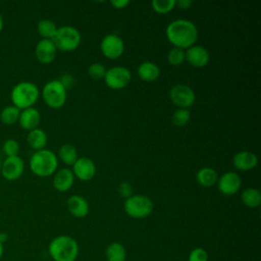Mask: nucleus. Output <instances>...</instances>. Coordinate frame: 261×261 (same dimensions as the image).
<instances>
[{
  "instance_id": "nucleus-24",
  "label": "nucleus",
  "mask_w": 261,
  "mask_h": 261,
  "mask_svg": "<svg viewBox=\"0 0 261 261\" xmlns=\"http://www.w3.org/2000/svg\"><path fill=\"white\" fill-rule=\"evenodd\" d=\"M241 201L249 208H257L261 204V193L256 188H247L241 195Z\"/></svg>"
},
{
  "instance_id": "nucleus-12",
  "label": "nucleus",
  "mask_w": 261,
  "mask_h": 261,
  "mask_svg": "<svg viewBox=\"0 0 261 261\" xmlns=\"http://www.w3.org/2000/svg\"><path fill=\"white\" fill-rule=\"evenodd\" d=\"M185 60L196 68L204 67L210 60L209 51L201 45H193L185 51Z\"/></svg>"
},
{
  "instance_id": "nucleus-39",
  "label": "nucleus",
  "mask_w": 261,
  "mask_h": 261,
  "mask_svg": "<svg viewBox=\"0 0 261 261\" xmlns=\"http://www.w3.org/2000/svg\"><path fill=\"white\" fill-rule=\"evenodd\" d=\"M3 253H4V248H3V244L0 242V259L2 258L3 256Z\"/></svg>"
},
{
  "instance_id": "nucleus-23",
  "label": "nucleus",
  "mask_w": 261,
  "mask_h": 261,
  "mask_svg": "<svg viewBox=\"0 0 261 261\" xmlns=\"http://www.w3.org/2000/svg\"><path fill=\"white\" fill-rule=\"evenodd\" d=\"M105 257L107 261H125L126 251L120 243L112 242L105 250Z\"/></svg>"
},
{
  "instance_id": "nucleus-34",
  "label": "nucleus",
  "mask_w": 261,
  "mask_h": 261,
  "mask_svg": "<svg viewBox=\"0 0 261 261\" xmlns=\"http://www.w3.org/2000/svg\"><path fill=\"white\" fill-rule=\"evenodd\" d=\"M117 191H118V194L123 197V198H128L133 195V187L130 184H128L127 181H123V182H120L118 188H117Z\"/></svg>"
},
{
  "instance_id": "nucleus-27",
  "label": "nucleus",
  "mask_w": 261,
  "mask_h": 261,
  "mask_svg": "<svg viewBox=\"0 0 261 261\" xmlns=\"http://www.w3.org/2000/svg\"><path fill=\"white\" fill-rule=\"evenodd\" d=\"M20 110L14 105L6 106L0 113V119L4 124H13L18 120Z\"/></svg>"
},
{
  "instance_id": "nucleus-3",
  "label": "nucleus",
  "mask_w": 261,
  "mask_h": 261,
  "mask_svg": "<svg viewBox=\"0 0 261 261\" xmlns=\"http://www.w3.org/2000/svg\"><path fill=\"white\" fill-rule=\"evenodd\" d=\"M58 167L57 155L48 149L36 151L30 159V168L38 176L46 177L54 174Z\"/></svg>"
},
{
  "instance_id": "nucleus-38",
  "label": "nucleus",
  "mask_w": 261,
  "mask_h": 261,
  "mask_svg": "<svg viewBox=\"0 0 261 261\" xmlns=\"http://www.w3.org/2000/svg\"><path fill=\"white\" fill-rule=\"evenodd\" d=\"M8 240V236L6 232H0V242L4 244Z\"/></svg>"
},
{
  "instance_id": "nucleus-26",
  "label": "nucleus",
  "mask_w": 261,
  "mask_h": 261,
  "mask_svg": "<svg viewBox=\"0 0 261 261\" xmlns=\"http://www.w3.org/2000/svg\"><path fill=\"white\" fill-rule=\"evenodd\" d=\"M37 31L42 39L52 40L57 31V25L51 19H42L37 24Z\"/></svg>"
},
{
  "instance_id": "nucleus-11",
  "label": "nucleus",
  "mask_w": 261,
  "mask_h": 261,
  "mask_svg": "<svg viewBox=\"0 0 261 261\" xmlns=\"http://www.w3.org/2000/svg\"><path fill=\"white\" fill-rule=\"evenodd\" d=\"M216 184L218 191L221 194L225 196H232L241 189L242 178L239 173L234 171H227L218 177Z\"/></svg>"
},
{
  "instance_id": "nucleus-25",
  "label": "nucleus",
  "mask_w": 261,
  "mask_h": 261,
  "mask_svg": "<svg viewBox=\"0 0 261 261\" xmlns=\"http://www.w3.org/2000/svg\"><path fill=\"white\" fill-rule=\"evenodd\" d=\"M58 157L64 164L69 166H72L79 158L76 149L70 144H63L60 146L58 150Z\"/></svg>"
},
{
  "instance_id": "nucleus-35",
  "label": "nucleus",
  "mask_w": 261,
  "mask_h": 261,
  "mask_svg": "<svg viewBox=\"0 0 261 261\" xmlns=\"http://www.w3.org/2000/svg\"><path fill=\"white\" fill-rule=\"evenodd\" d=\"M110 4L116 9H123L129 4V1L128 0H111Z\"/></svg>"
},
{
  "instance_id": "nucleus-4",
  "label": "nucleus",
  "mask_w": 261,
  "mask_h": 261,
  "mask_svg": "<svg viewBox=\"0 0 261 261\" xmlns=\"http://www.w3.org/2000/svg\"><path fill=\"white\" fill-rule=\"evenodd\" d=\"M39 98V89L32 82H20L11 91V100L15 107L27 109L33 107Z\"/></svg>"
},
{
  "instance_id": "nucleus-30",
  "label": "nucleus",
  "mask_w": 261,
  "mask_h": 261,
  "mask_svg": "<svg viewBox=\"0 0 261 261\" xmlns=\"http://www.w3.org/2000/svg\"><path fill=\"white\" fill-rule=\"evenodd\" d=\"M166 58L170 65L178 66L185 61V50L173 47L168 51Z\"/></svg>"
},
{
  "instance_id": "nucleus-15",
  "label": "nucleus",
  "mask_w": 261,
  "mask_h": 261,
  "mask_svg": "<svg viewBox=\"0 0 261 261\" xmlns=\"http://www.w3.org/2000/svg\"><path fill=\"white\" fill-rule=\"evenodd\" d=\"M57 53V48L54 45L52 40L48 39H41L35 48V54L37 59L43 63V64H49L51 63Z\"/></svg>"
},
{
  "instance_id": "nucleus-41",
  "label": "nucleus",
  "mask_w": 261,
  "mask_h": 261,
  "mask_svg": "<svg viewBox=\"0 0 261 261\" xmlns=\"http://www.w3.org/2000/svg\"><path fill=\"white\" fill-rule=\"evenodd\" d=\"M1 164H2V162L0 161V173H1Z\"/></svg>"
},
{
  "instance_id": "nucleus-17",
  "label": "nucleus",
  "mask_w": 261,
  "mask_h": 261,
  "mask_svg": "<svg viewBox=\"0 0 261 261\" xmlns=\"http://www.w3.org/2000/svg\"><path fill=\"white\" fill-rule=\"evenodd\" d=\"M74 175L72 170L69 168H61L56 170L53 176V187L58 192H67L73 186L74 182Z\"/></svg>"
},
{
  "instance_id": "nucleus-40",
  "label": "nucleus",
  "mask_w": 261,
  "mask_h": 261,
  "mask_svg": "<svg viewBox=\"0 0 261 261\" xmlns=\"http://www.w3.org/2000/svg\"><path fill=\"white\" fill-rule=\"evenodd\" d=\"M2 29H3V17H2V15L0 13V32L2 31Z\"/></svg>"
},
{
  "instance_id": "nucleus-37",
  "label": "nucleus",
  "mask_w": 261,
  "mask_h": 261,
  "mask_svg": "<svg viewBox=\"0 0 261 261\" xmlns=\"http://www.w3.org/2000/svg\"><path fill=\"white\" fill-rule=\"evenodd\" d=\"M193 5L192 0H179L175 1V6H178L180 9H189Z\"/></svg>"
},
{
  "instance_id": "nucleus-1",
  "label": "nucleus",
  "mask_w": 261,
  "mask_h": 261,
  "mask_svg": "<svg viewBox=\"0 0 261 261\" xmlns=\"http://www.w3.org/2000/svg\"><path fill=\"white\" fill-rule=\"evenodd\" d=\"M165 35L173 47L184 50L195 45L198 39V29L191 20L175 19L168 23Z\"/></svg>"
},
{
  "instance_id": "nucleus-31",
  "label": "nucleus",
  "mask_w": 261,
  "mask_h": 261,
  "mask_svg": "<svg viewBox=\"0 0 261 261\" xmlns=\"http://www.w3.org/2000/svg\"><path fill=\"white\" fill-rule=\"evenodd\" d=\"M105 66L100 62H94L88 67V74L94 80H101L104 79L106 73Z\"/></svg>"
},
{
  "instance_id": "nucleus-16",
  "label": "nucleus",
  "mask_w": 261,
  "mask_h": 261,
  "mask_svg": "<svg viewBox=\"0 0 261 261\" xmlns=\"http://www.w3.org/2000/svg\"><path fill=\"white\" fill-rule=\"evenodd\" d=\"M258 164V157L250 151H240L232 157V165L241 171H248L255 168Z\"/></svg>"
},
{
  "instance_id": "nucleus-7",
  "label": "nucleus",
  "mask_w": 261,
  "mask_h": 261,
  "mask_svg": "<svg viewBox=\"0 0 261 261\" xmlns=\"http://www.w3.org/2000/svg\"><path fill=\"white\" fill-rule=\"evenodd\" d=\"M42 97L50 108L59 109L66 103L67 92L59 80H52L44 85Z\"/></svg>"
},
{
  "instance_id": "nucleus-20",
  "label": "nucleus",
  "mask_w": 261,
  "mask_h": 261,
  "mask_svg": "<svg viewBox=\"0 0 261 261\" xmlns=\"http://www.w3.org/2000/svg\"><path fill=\"white\" fill-rule=\"evenodd\" d=\"M137 73L142 81L152 83L158 80V77L160 76V68L155 62L144 61L139 64L137 68Z\"/></svg>"
},
{
  "instance_id": "nucleus-5",
  "label": "nucleus",
  "mask_w": 261,
  "mask_h": 261,
  "mask_svg": "<svg viewBox=\"0 0 261 261\" xmlns=\"http://www.w3.org/2000/svg\"><path fill=\"white\" fill-rule=\"evenodd\" d=\"M57 50L63 52L74 51L82 42V35L77 29L71 25H63L57 28L52 39Z\"/></svg>"
},
{
  "instance_id": "nucleus-18",
  "label": "nucleus",
  "mask_w": 261,
  "mask_h": 261,
  "mask_svg": "<svg viewBox=\"0 0 261 261\" xmlns=\"http://www.w3.org/2000/svg\"><path fill=\"white\" fill-rule=\"evenodd\" d=\"M66 206L69 213L76 218L86 217L90 211L88 201L80 195L70 196L66 201Z\"/></svg>"
},
{
  "instance_id": "nucleus-19",
  "label": "nucleus",
  "mask_w": 261,
  "mask_h": 261,
  "mask_svg": "<svg viewBox=\"0 0 261 261\" xmlns=\"http://www.w3.org/2000/svg\"><path fill=\"white\" fill-rule=\"evenodd\" d=\"M40 121H41V114L39 110L36 109L35 107H30L20 111L18 122L23 129H27L30 132L34 128H37Z\"/></svg>"
},
{
  "instance_id": "nucleus-33",
  "label": "nucleus",
  "mask_w": 261,
  "mask_h": 261,
  "mask_svg": "<svg viewBox=\"0 0 261 261\" xmlns=\"http://www.w3.org/2000/svg\"><path fill=\"white\" fill-rule=\"evenodd\" d=\"M188 261H208V253L203 248H194L189 254Z\"/></svg>"
},
{
  "instance_id": "nucleus-32",
  "label": "nucleus",
  "mask_w": 261,
  "mask_h": 261,
  "mask_svg": "<svg viewBox=\"0 0 261 261\" xmlns=\"http://www.w3.org/2000/svg\"><path fill=\"white\" fill-rule=\"evenodd\" d=\"M3 152L7 155V157L17 156L19 152V144L13 139H8L3 144Z\"/></svg>"
},
{
  "instance_id": "nucleus-22",
  "label": "nucleus",
  "mask_w": 261,
  "mask_h": 261,
  "mask_svg": "<svg viewBox=\"0 0 261 261\" xmlns=\"http://www.w3.org/2000/svg\"><path fill=\"white\" fill-rule=\"evenodd\" d=\"M27 142L32 149L39 151L45 149V146L48 142V138L46 133L42 128L37 127L29 132L27 136Z\"/></svg>"
},
{
  "instance_id": "nucleus-2",
  "label": "nucleus",
  "mask_w": 261,
  "mask_h": 261,
  "mask_svg": "<svg viewBox=\"0 0 261 261\" xmlns=\"http://www.w3.org/2000/svg\"><path fill=\"white\" fill-rule=\"evenodd\" d=\"M48 252L54 261H75L79 256V245L73 238L61 234L50 242Z\"/></svg>"
},
{
  "instance_id": "nucleus-8",
  "label": "nucleus",
  "mask_w": 261,
  "mask_h": 261,
  "mask_svg": "<svg viewBox=\"0 0 261 261\" xmlns=\"http://www.w3.org/2000/svg\"><path fill=\"white\" fill-rule=\"evenodd\" d=\"M103 80L108 88L112 90H122L129 85L132 73L124 66H113L106 70Z\"/></svg>"
},
{
  "instance_id": "nucleus-6",
  "label": "nucleus",
  "mask_w": 261,
  "mask_h": 261,
  "mask_svg": "<svg viewBox=\"0 0 261 261\" xmlns=\"http://www.w3.org/2000/svg\"><path fill=\"white\" fill-rule=\"evenodd\" d=\"M125 213L135 219L148 217L154 209L153 201L146 195H135L126 198L123 203Z\"/></svg>"
},
{
  "instance_id": "nucleus-13",
  "label": "nucleus",
  "mask_w": 261,
  "mask_h": 261,
  "mask_svg": "<svg viewBox=\"0 0 261 261\" xmlns=\"http://www.w3.org/2000/svg\"><path fill=\"white\" fill-rule=\"evenodd\" d=\"M24 170V162L17 155L7 157L1 164V174L7 180H15L19 178Z\"/></svg>"
},
{
  "instance_id": "nucleus-29",
  "label": "nucleus",
  "mask_w": 261,
  "mask_h": 261,
  "mask_svg": "<svg viewBox=\"0 0 261 261\" xmlns=\"http://www.w3.org/2000/svg\"><path fill=\"white\" fill-rule=\"evenodd\" d=\"M191 119V111L187 108H177L172 116V123L176 126H185Z\"/></svg>"
},
{
  "instance_id": "nucleus-28",
  "label": "nucleus",
  "mask_w": 261,
  "mask_h": 261,
  "mask_svg": "<svg viewBox=\"0 0 261 261\" xmlns=\"http://www.w3.org/2000/svg\"><path fill=\"white\" fill-rule=\"evenodd\" d=\"M176 0H153L151 6L156 13L166 14L174 9Z\"/></svg>"
},
{
  "instance_id": "nucleus-21",
  "label": "nucleus",
  "mask_w": 261,
  "mask_h": 261,
  "mask_svg": "<svg viewBox=\"0 0 261 261\" xmlns=\"http://www.w3.org/2000/svg\"><path fill=\"white\" fill-rule=\"evenodd\" d=\"M218 173L212 167H202L196 173L197 182L204 188H211L216 185L218 179Z\"/></svg>"
},
{
  "instance_id": "nucleus-10",
  "label": "nucleus",
  "mask_w": 261,
  "mask_h": 261,
  "mask_svg": "<svg viewBox=\"0 0 261 261\" xmlns=\"http://www.w3.org/2000/svg\"><path fill=\"white\" fill-rule=\"evenodd\" d=\"M100 49L106 58L117 59L124 52V42L118 35L108 34L101 40Z\"/></svg>"
},
{
  "instance_id": "nucleus-14",
  "label": "nucleus",
  "mask_w": 261,
  "mask_h": 261,
  "mask_svg": "<svg viewBox=\"0 0 261 261\" xmlns=\"http://www.w3.org/2000/svg\"><path fill=\"white\" fill-rule=\"evenodd\" d=\"M71 170L74 177L82 181H89L95 176L97 168L95 162L92 159L88 157H81L76 159L72 165Z\"/></svg>"
},
{
  "instance_id": "nucleus-9",
  "label": "nucleus",
  "mask_w": 261,
  "mask_h": 261,
  "mask_svg": "<svg viewBox=\"0 0 261 261\" xmlns=\"http://www.w3.org/2000/svg\"><path fill=\"white\" fill-rule=\"evenodd\" d=\"M169 99L177 108L189 109L196 101V94L190 86L177 84L170 89Z\"/></svg>"
},
{
  "instance_id": "nucleus-36",
  "label": "nucleus",
  "mask_w": 261,
  "mask_h": 261,
  "mask_svg": "<svg viewBox=\"0 0 261 261\" xmlns=\"http://www.w3.org/2000/svg\"><path fill=\"white\" fill-rule=\"evenodd\" d=\"M59 82L65 87V89L67 90V88H69L72 83H73V80H72V76L70 74H63L60 79H59Z\"/></svg>"
}]
</instances>
